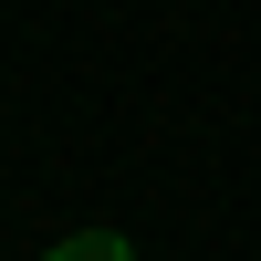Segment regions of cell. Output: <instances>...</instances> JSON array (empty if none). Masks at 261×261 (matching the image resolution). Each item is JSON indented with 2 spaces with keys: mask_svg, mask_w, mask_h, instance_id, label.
<instances>
[{
  "mask_svg": "<svg viewBox=\"0 0 261 261\" xmlns=\"http://www.w3.org/2000/svg\"><path fill=\"white\" fill-rule=\"evenodd\" d=\"M42 261H136V251H125L115 230H73V241H53Z\"/></svg>",
  "mask_w": 261,
  "mask_h": 261,
  "instance_id": "1",
  "label": "cell"
}]
</instances>
